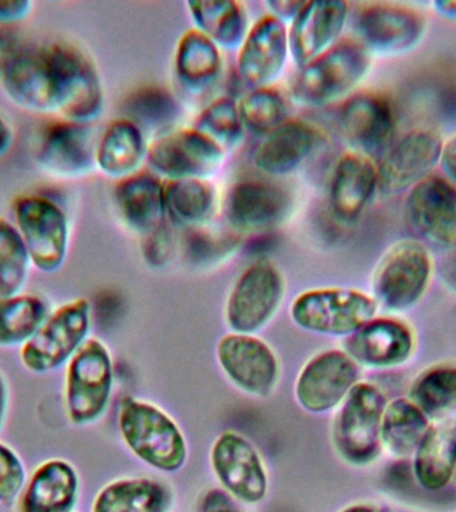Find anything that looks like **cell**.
<instances>
[{"instance_id":"cell-1","label":"cell","mask_w":456,"mask_h":512,"mask_svg":"<svg viewBox=\"0 0 456 512\" xmlns=\"http://www.w3.org/2000/svg\"><path fill=\"white\" fill-rule=\"evenodd\" d=\"M371 55L354 38L335 44L326 54L300 68L291 84L292 98L307 107H323L350 98L367 78Z\"/></svg>"},{"instance_id":"cell-2","label":"cell","mask_w":456,"mask_h":512,"mask_svg":"<svg viewBox=\"0 0 456 512\" xmlns=\"http://www.w3.org/2000/svg\"><path fill=\"white\" fill-rule=\"evenodd\" d=\"M432 275L434 262L426 244L399 240L380 258L371 278V296L386 311L411 310L426 295Z\"/></svg>"},{"instance_id":"cell-3","label":"cell","mask_w":456,"mask_h":512,"mask_svg":"<svg viewBox=\"0 0 456 512\" xmlns=\"http://www.w3.org/2000/svg\"><path fill=\"white\" fill-rule=\"evenodd\" d=\"M11 210L12 223L30 254L32 266L44 274L59 271L70 252L67 212L55 200L39 194L18 196Z\"/></svg>"},{"instance_id":"cell-4","label":"cell","mask_w":456,"mask_h":512,"mask_svg":"<svg viewBox=\"0 0 456 512\" xmlns=\"http://www.w3.org/2000/svg\"><path fill=\"white\" fill-rule=\"evenodd\" d=\"M120 434L139 459L156 470L172 472L183 466L186 440L174 420L160 408L142 400H123L119 412Z\"/></svg>"},{"instance_id":"cell-5","label":"cell","mask_w":456,"mask_h":512,"mask_svg":"<svg viewBox=\"0 0 456 512\" xmlns=\"http://www.w3.org/2000/svg\"><path fill=\"white\" fill-rule=\"evenodd\" d=\"M54 68L59 119L90 126L104 110L102 79L95 64L74 44L46 43Z\"/></svg>"},{"instance_id":"cell-6","label":"cell","mask_w":456,"mask_h":512,"mask_svg":"<svg viewBox=\"0 0 456 512\" xmlns=\"http://www.w3.org/2000/svg\"><path fill=\"white\" fill-rule=\"evenodd\" d=\"M114 370L107 347L87 339L67 363L64 378V408L76 426L96 422L110 403Z\"/></svg>"},{"instance_id":"cell-7","label":"cell","mask_w":456,"mask_h":512,"mask_svg":"<svg viewBox=\"0 0 456 512\" xmlns=\"http://www.w3.org/2000/svg\"><path fill=\"white\" fill-rule=\"evenodd\" d=\"M387 400L371 383L359 382L340 404L334 424L336 451L354 466H368L382 452V419Z\"/></svg>"},{"instance_id":"cell-8","label":"cell","mask_w":456,"mask_h":512,"mask_svg":"<svg viewBox=\"0 0 456 512\" xmlns=\"http://www.w3.org/2000/svg\"><path fill=\"white\" fill-rule=\"evenodd\" d=\"M91 327V304L72 299L50 312L42 327L20 351V360L34 374H48L70 362L87 342Z\"/></svg>"},{"instance_id":"cell-9","label":"cell","mask_w":456,"mask_h":512,"mask_svg":"<svg viewBox=\"0 0 456 512\" xmlns=\"http://www.w3.org/2000/svg\"><path fill=\"white\" fill-rule=\"evenodd\" d=\"M378 308L366 292L354 288H320L299 295L292 304L291 315L304 330L350 336L374 319Z\"/></svg>"},{"instance_id":"cell-10","label":"cell","mask_w":456,"mask_h":512,"mask_svg":"<svg viewBox=\"0 0 456 512\" xmlns=\"http://www.w3.org/2000/svg\"><path fill=\"white\" fill-rule=\"evenodd\" d=\"M426 31V16L406 4L368 3L354 19V39L371 56L406 55L419 46Z\"/></svg>"},{"instance_id":"cell-11","label":"cell","mask_w":456,"mask_h":512,"mask_svg":"<svg viewBox=\"0 0 456 512\" xmlns=\"http://www.w3.org/2000/svg\"><path fill=\"white\" fill-rule=\"evenodd\" d=\"M0 88L20 110L58 116L55 74L46 43L20 44L0 72Z\"/></svg>"},{"instance_id":"cell-12","label":"cell","mask_w":456,"mask_h":512,"mask_svg":"<svg viewBox=\"0 0 456 512\" xmlns=\"http://www.w3.org/2000/svg\"><path fill=\"white\" fill-rule=\"evenodd\" d=\"M404 219L420 242L440 250L456 247V186L432 174L406 192Z\"/></svg>"},{"instance_id":"cell-13","label":"cell","mask_w":456,"mask_h":512,"mask_svg":"<svg viewBox=\"0 0 456 512\" xmlns=\"http://www.w3.org/2000/svg\"><path fill=\"white\" fill-rule=\"evenodd\" d=\"M224 158L226 151L195 127L167 132L147 151L151 170L168 180H207L222 168Z\"/></svg>"},{"instance_id":"cell-14","label":"cell","mask_w":456,"mask_h":512,"mask_svg":"<svg viewBox=\"0 0 456 512\" xmlns=\"http://www.w3.org/2000/svg\"><path fill=\"white\" fill-rule=\"evenodd\" d=\"M284 295V279L268 260L252 263L232 288L227 302V322L236 334L250 335L266 326Z\"/></svg>"},{"instance_id":"cell-15","label":"cell","mask_w":456,"mask_h":512,"mask_svg":"<svg viewBox=\"0 0 456 512\" xmlns=\"http://www.w3.org/2000/svg\"><path fill=\"white\" fill-rule=\"evenodd\" d=\"M443 138L428 127L412 128L392 144L378 164L379 190L396 195L434 174Z\"/></svg>"},{"instance_id":"cell-16","label":"cell","mask_w":456,"mask_h":512,"mask_svg":"<svg viewBox=\"0 0 456 512\" xmlns=\"http://www.w3.org/2000/svg\"><path fill=\"white\" fill-rule=\"evenodd\" d=\"M95 151L90 126L59 119L43 127L36 143L35 159L52 178L75 180L95 170Z\"/></svg>"},{"instance_id":"cell-17","label":"cell","mask_w":456,"mask_h":512,"mask_svg":"<svg viewBox=\"0 0 456 512\" xmlns=\"http://www.w3.org/2000/svg\"><path fill=\"white\" fill-rule=\"evenodd\" d=\"M359 376V364L346 351L322 352L299 375L296 399L304 410L315 414L334 410L359 383Z\"/></svg>"},{"instance_id":"cell-18","label":"cell","mask_w":456,"mask_h":512,"mask_svg":"<svg viewBox=\"0 0 456 512\" xmlns=\"http://www.w3.org/2000/svg\"><path fill=\"white\" fill-rule=\"evenodd\" d=\"M339 122L354 151L372 160L382 159L395 142L394 108L376 92H360L344 100Z\"/></svg>"},{"instance_id":"cell-19","label":"cell","mask_w":456,"mask_h":512,"mask_svg":"<svg viewBox=\"0 0 456 512\" xmlns=\"http://www.w3.org/2000/svg\"><path fill=\"white\" fill-rule=\"evenodd\" d=\"M290 192L266 179L248 178L232 184L226 199V218L235 231L256 234L282 224L290 215Z\"/></svg>"},{"instance_id":"cell-20","label":"cell","mask_w":456,"mask_h":512,"mask_svg":"<svg viewBox=\"0 0 456 512\" xmlns=\"http://www.w3.org/2000/svg\"><path fill=\"white\" fill-rule=\"evenodd\" d=\"M350 16V4L342 0L306 2L288 31L290 54L300 68L314 62L340 42Z\"/></svg>"},{"instance_id":"cell-21","label":"cell","mask_w":456,"mask_h":512,"mask_svg":"<svg viewBox=\"0 0 456 512\" xmlns=\"http://www.w3.org/2000/svg\"><path fill=\"white\" fill-rule=\"evenodd\" d=\"M290 43L286 23L270 14L248 30L238 55V74L252 90L270 87L286 66Z\"/></svg>"},{"instance_id":"cell-22","label":"cell","mask_w":456,"mask_h":512,"mask_svg":"<svg viewBox=\"0 0 456 512\" xmlns=\"http://www.w3.org/2000/svg\"><path fill=\"white\" fill-rule=\"evenodd\" d=\"M346 352L363 367L387 370L403 366L414 355L416 338L403 320L375 318L348 336Z\"/></svg>"},{"instance_id":"cell-23","label":"cell","mask_w":456,"mask_h":512,"mask_svg":"<svg viewBox=\"0 0 456 512\" xmlns=\"http://www.w3.org/2000/svg\"><path fill=\"white\" fill-rule=\"evenodd\" d=\"M211 463L220 483L236 498L258 503L267 492V475L254 446L235 432H224L211 451Z\"/></svg>"},{"instance_id":"cell-24","label":"cell","mask_w":456,"mask_h":512,"mask_svg":"<svg viewBox=\"0 0 456 512\" xmlns=\"http://www.w3.org/2000/svg\"><path fill=\"white\" fill-rule=\"evenodd\" d=\"M218 359L228 378L247 394L268 395L278 379V360L274 352L254 336H224L218 346Z\"/></svg>"},{"instance_id":"cell-25","label":"cell","mask_w":456,"mask_h":512,"mask_svg":"<svg viewBox=\"0 0 456 512\" xmlns=\"http://www.w3.org/2000/svg\"><path fill=\"white\" fill-rule=\"evenodd\" d=\"M378 190V164L359 152H346L340 156L332 171L330 183L332 214L340 222H356L370 206Z\"/></svg>"},{"instance_id":"cell-26","label":"cell","mask_w":456,"mask_h":512,"mask_svg":"<svg viewBox=\"0 0 456 512\" xmlns=\"http://www.w3.org/2000/svg\"><path fill=\"white\" fill-rule=\"evenodd\" d=\"M320 143L322 134L318 128L304 120L288 119L263 136L252 155V163L264 175L292 174L314 154Z\"/></svg>"},{"instance_id":"cell-27","label":"cell","mask_w":456,"mask_h":512,"mask_svg":"<svg viewBox=\"0 0 456 512\" xmlns=\"http://www.w3.org/2000/svg\"><path fill=\"white\" fill-rule=\"evenodd\" d=\"M114 199L120 218L136 234L148 236L163 227L164 184L155 174L136 172L119 180Z\"/></svg>"},{"instance_id":"cell-28","label":"cell","mask_w":456,"mask_h":512,"mask_svg":"<svg viewBox=\"0 0 456 512\" xmlns=\"http://www.w3.org/2000/svg\"><path fill=\"white\" fill-rule=\"evenodd\" d=\"M79 478L63 459L40 464L28 480L20 500V512H70L78 498Z\"/></svg>"},{"instance_id":"cell-29","label":"cell","mask_w":456,"mask_h":512,"mask_svg":"<svg viewBox=\"0 0 456 512\" xmlns=\"http://www.w3.org/2000/svg\"><path fill=\"white\" fill-rule=\"evenodd\" d=\"M456 419L431 423L412 455V474L427 491H440L454 480Z\"/></svg>"},{"instance_id":"cell-30","label":"cell","mask_w":456,"mask_h":512,"mask_svg":"<svg viewBox=\"0 0 456 512\" xmlns=\"http://www.w3.org/2000/svg\"><path fill=\"white\" fill-rule=\"evenodd\" d=\"M147 151L143 131L127 118L116 119L96 142V170L119 182L138 172Z\"/></svg>"},{"instance_id":"cell-31","label":"cell","mask_w":456,"mask_h":512,"mask_svg":"<svg viewBox=\"0 0 456 512\" xmlns=\"http://www.w3.org/2000/svg\"><path fill=\"white\" fill-rule=\"evenodd\" d=\"M223 71L220 48L202 32L192 28L180 36L175 51V74L192 92H202L218 82Z\"/></svg>"},{"instance_id":"cell-32","label":"cell","mask_w":456,"mask_h":512,"mask_svg":"<svg viewBox=\"0 0 456 512\" xmlns=\"http://www.w3.org/2000/svg\"><path fill=\"white\" fill-rule=\"evenodd\" d=\"M196 30L224 50L242 46L248 34V15L234 0H207L187 3Z\"/></svg>"},{"instance_id":"cell-33","label":"cell","mask_w":456,"mask_h":512,"mask_svg":"<svg viewBox=\"0 0 456 512\" xmlns=\"http://www.w3.org/2000/svg\"><path fill=\"white\" fill-rule=\"evenodd\" d=\"M164 207L176 226L196 230L215 214V188L202 179L168 180L164 184Z\"/></svg>"},{"instance_id":"cell-34","label":"cell","mask_w":456,"mask_h":512,"mask_svg":"<svg viewBox=\"0 0 456 512\" xmlns=\"http://www.w3.org/2000/svg\"><path fill=\"white\" fill-rule=\"evenodd\" d=\"M431 422L408 398L387 402L382 419V448L396 459L414 455Z\"/></svg>"},{"instance_id":"cell-35","label":"cell","mask_w":456,"mask_h":512,"mask_svg":"<svg viewBox=\"0 0 456 512\" xmlns=\"http://www.w3.org/2000/svg\"><path fill=\"white\" fill-rule=\"evenodd\" d=\"M408 399L431 423L456 419V364L427 368L411 384Z\"/></svg>"},{"instance_id":"cell-36","label":"cell","mask_w":456,"mask_h":512,"mask_svg":"<svg viewBox=\"0 0 456 512\" xmlns=\"http://www.w3.org/2000/svg\"><path fill=\"white\" fill-rule=\"evenodd\" d=\"M170 495L150 479H124L108 484L92 504V512H164Z\"/></svg>"},{"instance_id":"cell-37","label":"cell","mask_w":456,"mask_h":512,"mask_svg":"<svg viewBox=\"0 0 456 512\" xmlns=\"http://www.w3.org/2000/svg\"><path fill=\"white\" fill-rule=\"evenodd\" d=\"M46 300L19 294L0 299V347L23 346L50 315Z\"/></svg>"},{"instance_id":"cell-38","label":"cell","mask_w":456,"mask_h":512,"mask_svg":"<svg viewBox=\"0 0 456 512\" xmlns=\"http://www.w3.org/2000/svg\"><path fill=\"white\" fill-rule=\"evenodd\" d=\"M32 267L30 254L14 223L0 218V299L22 294Z\"/></svg>"},{"instance_id":"cell-39","label":"cell","mask_w":456,"mask_h":512,"mask_svg":"<svg viewBox=\"0 0 456 512\" xmlns=\"http://www.w3.org/2000/svg\"><path fill=\"white\" fill-rule=\"evenodd\" d=\"M243 127L252 134L267 135L288 120L286 99L271 87L248 92L238 104Z\"/></svg>"},{"instance_id":"cell-40","label":"cell","mask_w":456,"mask_h":512,"mask_svg":"<svg viewBox=\"0 0 456 512\" xmlns=\"http://www.w3.org/2000/svg\"><path fill=\"white\" fill-rule=\"evenodd\" d=\"M128 120L140 130L170 126L179 116V106L170 92L150 86L140 88L128 98L126 104Z\"/></svg>"},{"instance_id":"cell-41","label":"cell","mask_w":456,"mask_h":512,"mask_svg":"<svg viewBox=\"0 0 456 512\" xmlns=\"http://www.w3.org/2000/svg\"><path fill=\"white\" fill-rule=\"evenodd\" d=\"M195 128L218 143L224 151L238 146L242 142L244 131L238 104L226 96L216 99L198 116Z\"/></svg>"},{"instance_id":"cell-42","label":"cell","mask_w":456,"mask_h":512,"mask_svg":"<svg viewBox=\"0 0 456 512\" xmlns=\"http://www.w3.org/2000/svg\"><path fill=\"white\" fill-rule=\"evenodd\" d=\"M27 484L26 467L11 447L0 443V503L15 502Z\"/></svg>"},{"instance_id":"cell-43","label":"cell","mask_w":456,"mask_h":512,"mask_svg":"<svg viewBox=\"0 0 456 512\" xmlns=\"http://www.w3.org/2000/svg\"><path fill=\"white\" fill-rule=\"evenodd\" d=\"M34 11V3L28 0H0V27H10L23 22Z\"/></svg>"},{"instance_id":"cell-44","label":"cell","mask_w":456,"mask_h":512,"mask_svg":"<svg viewBox=\"0 0 456 512\" xmlns=\"http://www.w3.org/2000/svg\"><path fill=\"white\" fill-rule=\"evenodd\" d=\"M438 167L442 170L443 178L456 186V134L443 140Z\"/></svg>"},{"instance_id":"cell-45","label":"cell","mask_w":456,"mask_h":512,"mask_svg":"<svg viewBox=\"0 0 456 512\" xmlns=\"http://www.w3.org/2000/svg\"><path fill=\"white\" fill-rule=\"evenodd\" d=\"M306 2H295V0H270L264 3V6L270 11V15L283 23L292 22L304 7Z\"/></svg>"},{"instance_id":"cell-46","label":"cell","mask_w":456,"mask_h":512,"mask_svg":"<svg viewBox=\"0 0 456 512\" xmlns=\"http://www.w3.org/2000/svg\"><path fill=\"white\" fill-rule=\"evenodd\" d=\"M19 46L20 43L10 28L0 27V72Z\"/></svg>"},{"instance_id":"cell-47","label":"cell","mask_w":456,"mask_h":512,"mask_svg":"<svg viewBox=\"0 0 456 512\" xmlns=\"http://www.w3.org/2000/svg\"><path fill=\"white\" fill-rule=\"evenodd\" d=\"M431 7L440 18L456 22V0H436Z\"/></svg>"},{"instance_id":"cell-48","label":"cell","mask_w":456,"mask_h":512,"mask_svg":"<svg viewBox=\"0 0 456 512\" xmlns=\"http://www.w3.org/2000/svg\"><path fill=\"white\" fill-rule=\"evenodd\" d=\"M12 143H14V131L7 120L0 116V158L10 151Z\"/></svg>"},{"instance_id":"cell-49","label":"cell","mask_w":456,"mask_h":512,"mask_svg":"<svg viewBox=\"0 0 456 512\" xmlns=\"http://www.w3.org/2000/svg\"><path fill=\"white\" fill-rule=\"evenodd\" d=\"M8 403H10V390H8L6 379L0 374V430L6 420Z\"/></svg>"},{"instance_id":"cell-50","label":"cell","mask_w":456,"mask_h":512,"mask_svg":"<svg viewBox=\"0 0 456 512\" xmlns=\"http://www.w3.org/2000/svg\"><path fill=\"white\" fill-rule=\"evenodd\" d=\"M343 512H379L375 507L366 506V504H358L344 510Z\"/></svg>"},{"instance_id":"cell-51","label":"cell","mask_w":456,"mask_h":512,"mask_svg":"<svg viewBox=\"0 0 456 512\" xmlns=\"http://www.w3.org/2000/svg\"><path fill=\"white\" fill-rule=\"evenodd\" d=\"M204 512H240L238 510H234V508H230L228 506H212L207 508V511Z\"/></svg>"},{"instance_id":"cell-52","label":"cell","mask_w":456,"mask_h":512,"mask_svg":"<svg viewBox=\"0 0 456 512\" xmlns=\"http://www.w3.org/2000/svg\"><path fill=\"white\" fill-rule=\"evenodd\" d=\"M454 480H455V482H456V470H455Z\"/></svg>"}]
</instances>
